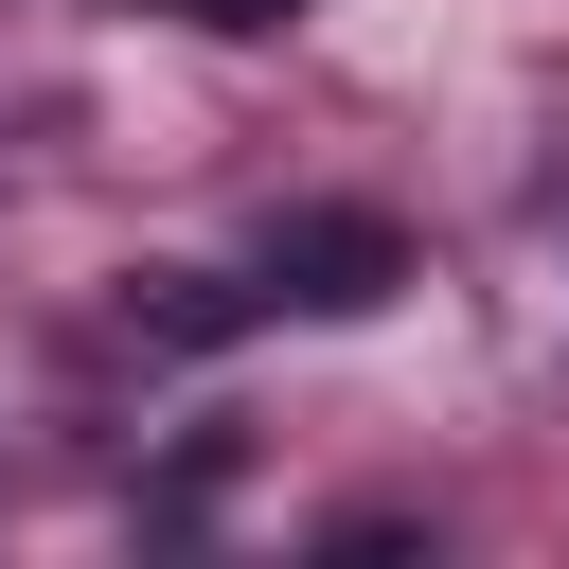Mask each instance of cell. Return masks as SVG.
Instances as JSON below:
<instances>
[{
  "label": "cell",
  "instance_id": "1",
  "mask_svg": "<svg viewBox=\"0 0 569 569\" xmlns=\"http://www.w3.org/2000/svg\"><path fill=\"white\" fill-rule=\"evenodd\" d=\"M409 284V231L373 213V196H302V213H267V302H302V320H373Z\"/></svg>",
  "mask_w": 569,
  "mask_h": 569
},
{
  "label": "cell",
  "instance_id": "3",
  "mask_svg": "<svg viewBox=\"0 0 569 569\" xmlns=\"http://www.w3.org/2000/svg\"><path fill=\"white\" fill-rule=\"evenodd\" d=\"M178 18H213V36H267V18H302V0H178Z\"/></svg>",
  "mask_w": 569,
  "mask_h": 569
},
{
  "label": "cell",
  "instance_id": "2",
  "mask_svg": "<svg viewBox=\"0 0 569 569\" xmlns=\"http://www.w3.org/2000/svg\"><path fill=\"white\" fill-rule=\"evenodd\" d=\"M124 320H142V338H178V356H213V338H249V320H267V284H213V267H142V284H124Z\"/></svg>",
  "mask_w": 569,
  "mask_h": 569
}]
</instances>
